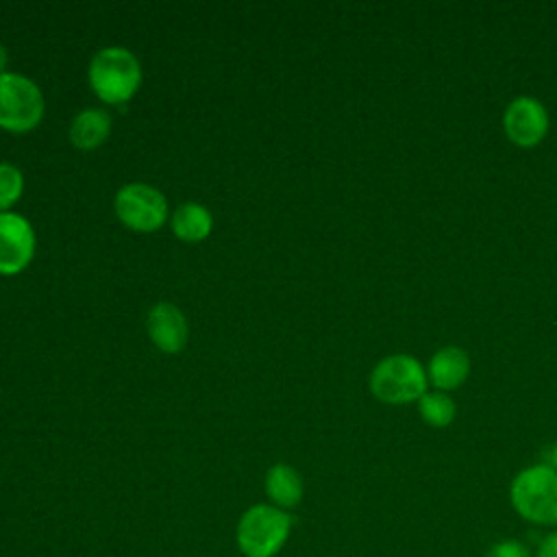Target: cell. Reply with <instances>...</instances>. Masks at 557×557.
<instances>
[{"instance_id":"obj_3","label":"cell","mask_w":557,"mask_h":557,"mask_svg":"<svg viewBox=\"0 0 557 557\" xmlns=\"http://www.w3.org/2000/svg\"><path fill=\"white\" fill-rule=\"evenodd\" d=\"M516 513L540 527H557V470L548 463L522 468L509 485Z\"/></svg>"},{"instance_id":"obj_16","label":"cell","mask_w":557,"mask_h":557,"mask_svg":"<svg viewBox=\"0 0 557 557\" xmlns=\"http://www.w3.org/2000/svg\"><path fill=\"white\" fill-rule=\"evenodd\" d=\"M485 557H531L529 548L518 540H500L492 544L485 553Z\"/></svg>"},{"instance_id":"obj_14","label":"cell","mask_w":557,"mask_h":557,"mask_svg":"<svg viewBox=\"0 0 557 557\" xmlns=\"http://www.w3.org/2000/svg\"><path fill=\"white\" fill-rule=\"evenodd\" d=\"M418 413L429 426L446 429L448 424H453V420L457 416V405L446 392H440V389L429 392L426 389L418 400Z\"/></svg>"},{"instance_id":"obj_15","label":"cell","mask_w":557,"mask_h":557,"mask_svg":"<svg viewBox=\"0 0 557 557\" xmlns=\"http://www.w3.org/2000/svg\"><path fill=\"white\" fill-rule=\"evenodd\" d=\"M24 194V174L17 165L0 161V213L11 211V207Z\"/></svg>"},{"instance_id":"obj_13","label":"cell","mask_w":557,"mask_h":557,"mask_svg":"<svg viewBox=\"0 0 557 557\" xmlns=\"http://www.w3.org/2000/svg\"><path fill=\"white\" fill-rule=\"evenodd\" d=\"M170 228L176 239L198 244L213 231V213L200 202H183L170 215Z\"/></svg>"},{"instance_id":"obj_6","label":"cell","mask_w":557,"mask_h":557,"mask_svg":"<svg viewBox=\"0 0 557 557\" xmlns=\"http://www.w3.org/2000/svg\"><path fill=\"white\" fill-rule=\"evenodd\" d=\"M115 218L135 233H154L170 218L165 194L150 183H126L113 196Z\"/></svg>"},{"instance_id":"obj_7","label":"cell","mask_w":557,"mask_h":557,"mask_svg":"<svg viewBox=\"0 0 557 557\" xmlns=\"http://www.w3.org/2000/svg\"><path fill=\"white\" fill-rule=\"evenodd\" d=\"M35 248L37 237L30 220L17 211L0 213V274L24 272L35 257Z\"/></svg>"},{"instance_id":"obj_11","label":"cell","mask_w":557,"mask_h":557,"mask_svg":"<svg viewBox=\"0 0 557 557\" xmlns=\"http://www.w3.org/2000/svg\"><path fill=\"white\" fill-rule=\"evenodd\" d=\"M263 490H265V496L270 498V505L285 511L298 507L305 496V483L300 472L294 466L283 461L268 468L263 479Z\"/></svg>"},{"instance_id":"obj_10","label":"cell","mask_w":557,"mask_h":557,"mask_svg":"<svg viewBox=\"0 0 557 557\" xmlns=\"http://www.w3.org/2000/svg\"><path fill=\"white\" fill-rule=\"evenodd\" d=\"M470 355L459 346L440 348L426 363V379L440 392H453L470 376Z\"/></svg>"},{"instance_id":"obj_8","label":"cell","mask_w":557,"mask_h":557,"mask_svg":"<svg viewBox=\"0 0 557 557\" xmlns=\"http://www.w3.org/2000/svg\"><path fill=\"white\" fill-rule=\"evenodd\" d=\"M503 131L513 146L533 148L548 133V111L537 98L518 96L505 107Z\"/></svg>"},{"instance_id":"obj_5","label":"cell","mask_w":557,"mask_h":557,"mask_svg":"<svg viewBox=\"0 0 557 557\" xmlns=\"http://www.w3.org/2000/svg\"><path fill=\"white\" fill-rule=\"evenodd\" d=\"M46 102L39 85L20 74H0V128L9 133H28L44 120Z\"/></svg>"},{"instance_id":"obj_17","label":"cell","mask_w":557,"mask_h":557,"mask_svg":"<svg viewBox=\"0 0 557 557\" xmlns=\"http://www.w3.org/2000/svg\"><path fill=\"white\" fill-rule=\"evenodd\" d=\"M535 557H557V531H550V533L542 540V544H540Z\"/></svg>"},{"instance_id":"obj_9","label":"cell","mask_w":557,"mask_h":557,"mask_svg":"<svg viewBox=\"0 0 557 557\" xmlns=\"http://www.w3.org/2000/svg\"><path fill=\"white\" fill-rule=\"evenodd\" d=\"M146 331L150 342L165 355H176L187 346L189 324L185 313L174 302H157L146 315Z\"/></svg>"},{"instance_id":"obj_2","label":"cell","mask_w":557,"mask_h":557,"mask_svg":"<svg viewBox=\"0 0 557 557\" xmlns=\"http://www.w3.org/2000/svg\"><path fill=\"white\" fill-rule=\"evenodd\" d=\"M294 516L270 503L250 505L237 520L235 544L244 557H276L289 540Z\"/></svg>"},{"instance_id":"obj_19","label":"cell","mask_w":557,"mask_h":557,"mask_svg":"<svg viewBox=\"0 0 557 557\" xmlns=\"http://www.w3.org/2000/svg\"><path fill=\"white\" fill-rule=\"evenodd\" d=\"M548 466L557 470V442H555V444H553V448H550V455H548Z\"/></svg>"},{"instance_id":"obj_4","label":"cell","mask_w":557,"mask_h":557,"mask_svg":"<svg viewBox=\"0 0 557 557\" xmlns=\"http://www.w3.org/2000/svg\"><path fill=\"white\" fill-rule=\"evenodd\" d=\"M368 387L385 405L418 403L429 387L426 368L413 355L394 352L374 363Z\"/></svg>"},{"instance_id":"obj_1","label":"cell","mask_w":557,"mask_h":557,"mask_svg":"<svg viewBox=\"0 0 557 557\" xmlns=\"http://www.w3.org/2000/svg\"><path fill=\"white\" fill-rule=\"evenodd\" d=\"M141 63L124 46L100 48L87 65V83L94 96L104 104H124L141 87Z\"/></svg>"},{"instance_id":"obj_12","label":"cell","mask_w":557,"mask_h":557,"mask_svg":"<svg viewBox=\"0 0 557 557\" xmlns=\"http://www.w3.org/2000/svg\"><path fill=\"white\" fill-rule=\"evenodd\" d=\"M111 128H113V120L107 109L87 107L72 117L70 141L78 150H94L109 139Z\"/></svg>"},{"instance_id":"obj_18","label":"cell","mask_w":557,"mask_h":557,"mask_svg":"<svg viewBox=\"0 0 557 557\" xmlns=\"http://www.w3.org/2000/svg\"><path fill=\"white\" fill-rule=\"evenodd\" d=\"M7 65H9V52H7V48L0 44V74L9 72Z\"/></svg>"}]
</instances>
